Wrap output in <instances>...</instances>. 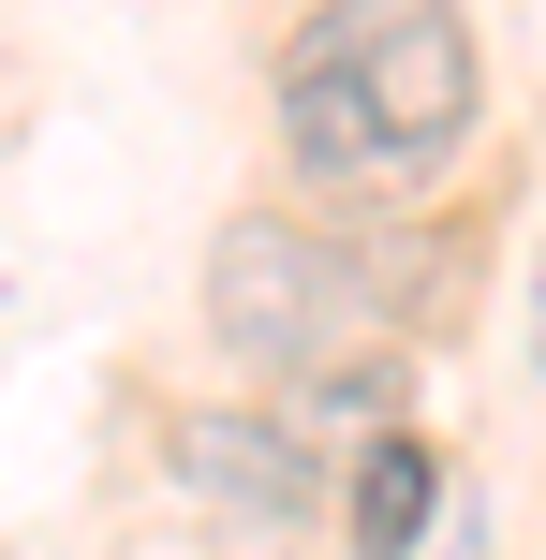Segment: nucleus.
I'll list each match as a JSON object with an SVG mask.
<instances>
[{
  "instance_id": "obj_1",
  "label": "nucleus",
  "mask_w": 546,
  "mask_h": 560,
  "mask_svg": "<svg viewBox=\"0 0 546 560\" xmlns=\"http://www.w3.org/2000/svg\"><path fill=\"white\" fill-rule=\"evenodd\" d=\"M266 104L311 192H429L488 118V59H473L458 0H325L281 45Z\"/></svg>"
},
{
  "instance_id": "obj_2",
  "label": "nucleus",
  "mask_w": 546,
  "mask_h": 560,
  "mask_svg": "<svg viewBox=\"0 0 546 560\" xmlns=\"http://www.w3.org/2000/svg\"><path fill=\"white\" fill-rule=\"evenodd\" d=\"M370 325H384V295H370V252H355V236H311V222H281V207H236L222 222V252H207V339H222L236 369L311 384V369H340Z\"/></svg>"
},
{
  "instance_id": "obj_3",
  "label": "nucleus",
  "mask_w": 546,
  "mask_h": 560,
  "mask_svg": "<svg viewBox=\"0 0 546 560\" xmlns=\"http://www.w3.org/2000/svg\"><path fill=\"white\" fill-rule=\"evenodd\" d=\"M163 472L193 502H222V516H311L325 502V443L295 413H236V398H207V413L163 428Z\"/></svg>"
},
{
  "instance_id": "obj_4",
  "label": "nucleus",
  "mask_w": 546,
  "mask_h": 560,
  "mask_svg": "<svg viewBox=\"0 0 546 560\" xmlns=\"http://www.w3.org/2000/svg\"><path fill=\"white\" fill-rule=\"evenodd\" d=\"M429 502H443V457L384 428V443L355 457V502H340V532H355V560H414V546H429Z\"/></svg>"
}]
</instances>
